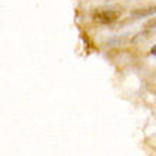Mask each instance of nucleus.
Segmentation results:
<instances>
[{
    "instance_id": "nucleus-4",
    "label": "nucleus",
    "mask_w": 156,
    "mask_h": 156,
    "mask_svg": "<svg viewBox=\"0 0 156 156\" xmlns=\"http://www.w3.org/2000/svg\"><path fill=\"white\" fill-rule=\"evenodd\" d=\"M151 54L156 57V44H155V45H152V48H151Z\"/></svg>"
},
{
    "instance_id": "nucleus-2",
    "label": "nucleus",
    "mask_w": 156,
    "mask_h": 156,
    "mask_svg": "<svg viewBox=\"0 0 156 156\" xmlns=\"http://www.w3.org/2000/svg\"><path fill=\"white\" fill-rule=\"evenodd\" d=\"M156 14V4H149L145 7H139L132 10L131 16L133 19H140V17H146V16H155Z\"/></svg>"
},
{
    "instance_id": "nucleus-3",
    "label": "nucleus",
    "mask_w": 156,
    "mask_h": 156,
    "mask_svg": "<svg viewBox=\"0 0 156 156\" xmlns=\"http://www.w3.org/2000/svg\"><path fill=\"white\" fill-rule=\"evenodd\" d=\"M145 29L146 30H151V29H156V16L152 17L151 20H148L145 23Z\"/></svg>"
},
{
    "instance_id": "nucleus-1",
    "label": "nucleus",
    "mask_w": 156,
    "mask_h": 156,
    "mask_svg": "<svg viewBox=\"0 0 156 156\" xmlns=\"http://www.w3.org/2000/svg\"><path fill=\"white\" fill-rule=\"evenodd\" d=\"M119 16H121V13L116 12V10L99 9V10H95L94 12L92 19H94V21L99 23V24H114L115 21L119 20Z\"/></svg>"
}]
</instances>
